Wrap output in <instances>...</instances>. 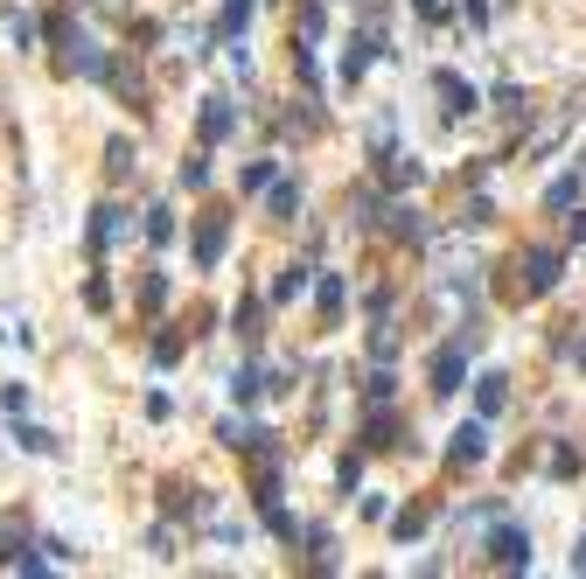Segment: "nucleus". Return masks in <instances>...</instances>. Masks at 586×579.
Returning <instances> with one entry per match:
<instances>
[{
  "label": "nucleus",
  "instance_id": "f257e3e1",
  "mask_svg": "<svg viewBox=\"0 0 586 579\" xmlns=\"http://www.w3.org/2000/svg\"><path fill=\"white\" fill-rule=\"evenodd\" d=\"M558 279H566V252H558V245H524L510 258L502 294H510V301H545V294H558Z\"/></svg>",
  "mask_w": 586,
  "mask_h": 579
},
{
  "label": "nucleus",
  "instance_id": "f03ea898",
  "mask_svg": "<svg viewBox=\"0 0 586 579\" xmlns=\"http://www.w3.org/2000/svg\"><path fill=\"white\" fill-rule=\"evenodd\" d=\"M482 551H489V566H496V572H530V531H524V523H510L502 510L489 517Z\"/></svg>",
  "mask_w": 586,
  "mask_h": 579
},
{
  "label": "nucleus",
  "instance_id": "7ed1b4c3",
  "mask_svg": "<svg viewBox=\"0 0 586 579\" xmlns=\"http://www.w3.org/2000/svg\"><path fill=\"white\" fill-rule=\"evenodd\" d=\"M224 252H231V217H224V209H203L196 230H189V258H196V273H217V266H224Z\"/></svg>",
  "mask_w": 586,
  "mask_h": 579
},
{
  "label": "nucleus",
  "instance_id": "20e7f679",
  "mask_svg": "<svg viewBox=\"0 0 586 579\" xmlns=\"http://www.w3.org/2000/svg\"><path fill=\"white\" fill-rule=\"evenodd\" d=\"M461 384H468V342L455 335V342H440V350L426 356V391H433V399H455Z\"/></svg>",
  "mask_w": 586,
  "mask_h": 579
},
{
  "label": "nucleus",
  "instance_id": "39448f33",
  "mask_svg": "<svg viewBox=\"0 0 586 579\" xmlns=\"http://www.w3.org/2000/svg\"><path fill=\"white\" fill-rule=\"evenodd\" d=\"M426 85H433V98H440V112H447V119H468V112H482V91H475L461 70H433Z\"/></svg>",
  "mask_w": 586,
  "mask_h": 579
},
{
  "label": "nucleus",
  "instance_id": "423d86ee",
  "mask_svg": "<svg viewBox=\"0 0 586 579\" xmlns=\"http://www.w3.org/2000/svg\"><path fill=\"white\" fill-rule=\"evenodd\" d=\"M370 161H378V189H384V196H406V189H419V181H426L419 154H398V147H384V154H370Z\"/></svg>",
  "mask_w": 586,
  "mask_h": 579
},
{
  "label": "nucleus",
  "instance_id": "0eeeda50",
  "mask_svg": "<svg viewBox=\"0 0 586 579\" xmlns=\"http://www.w3.org/2000/svg\"><path fill=\"white\" fill-rule=\"evenodd\" d=\"M126 230H133L126 209H119V203H98V209H91V224H85V252H91V258H105V252H113V245L126 238Z\"/></svg>",
  "mask_w": 586,
  "mask_h": 579
},
{
  "label": "nucleus",
  "instance_id": "6e6552de",
  "mask_svg": "<svg viewBox=\"0 0 586 579\" xmlns=\"http://www.w3.org/2000/svg\"><path fill=\"white\" fill-rule=\"evenodd\" d=\"M482 461H489V419H468L447 433V468H482Z\"/></svg>",
  "mask_w": 586,
  "mask_h": 579
},
{
  "label": "nucleus",
  "instance_id": "1a4fd4ad",
  "mask_svg": "<svg viewBox=\"0 0 586 579\" xmlns=\"http://www.w3.org/2000/svg\"><path fill=\"white\" fill-rule=\"evenodd\" d=\"M196 134H203V147H224V140L237 134V105H231L224 91H209V98H203V112H196Z\"/></svg>",
  "mask_w": 586,
  "mask_h": 579
},
{
  "label": "nucleus",
  "instance_id": "9d476101",
  "mask_svg": "<svg viewBox=\"0 0 586 579\" xmlns=\"http://www.w3.org/2000/svg\"><path fill=\"white\" fill-rule=\"evenodd\" d=\"M307 279H314V314H322V328H342V307H350V279H342V273H322V266H314Z\"/></svg>",
  "mask_w": 586,
  "mask_h": 579
},
{
  "label": "nucleus",
  "instance_id": "9b49d317",
  "mask_svg": "<svg viewBox=\"0 0 586 579\" xmlns=\"http://www.w3.org/2000/svg\"><path fill=\"white\" fill-rule=\"evenodd\" d=\"M378 230H391L398 245H426V238H433V230H426V217H419L412 203H384V217H378Z\"/></svg>",
  "mask_w": 586,
  "mask_h": 579
},
{
  "label": "nucleus",
  "instance_id": "f8f14e48",
  "mask_svg": "<svg viewBox=\"0 0 586 579\" xmlns=\"http://www.w3.org/2000/svg\"><path fill=\"white\" fill-rule=\"evenodd\" d=\"M363 446H370V454H384V446H406V426H398L391 405H370V412H363Z\"/></svg>",
  "mask_w": 586,
  "mask_h": 579
},
{
  "label": "nucleus",
  "instance_id": "ddd939ff",
  "mask_svg": "<svg viewBox=\"0 0 586 579\" xmlns=\"http://www.w3.org/2000/svg\"><path fill=\"white\" fill-rule=\"evenodd\" d=\"M217 440L231 446V454H245V461H252L258 446H273L280 433H273V426H252V419H224V426H217Z\"/></svg>",
  "mask_w": 586,
  "mask_h": 579
},
{
  "label": "nucleus",
  "instance_id": "4468645a",
  "mask_svg": "<svg viewBox=\"0 0 586 579\" xmlns=\"http://www.w3.org/2000/svg\"><path fill=\"white\" fill-rule=\"evenodd\" d=\"M293 544H307V572H342V559H335V531H329V523H307V531H293Z\"/></svg>",
  "mask_w": 586,
  "mask_h": 579
},
{
  "label": "nucleus",
  "instance_id": "2eb2a0df",
  "mask_svg": "<svg viewBox=\"0 0 586 579\" xmlns=\"http://www.w3.org/2000/svg\"><path fill=\"white\" fill-rule=\"evenodd\" d=\"M21 551H36V544H29V517H21V510H0V572H14Z\"/></svg>",
  "mask_w": 586,
  "mask_h": 579
},
{
  "label": "nucleus",
  "instance_id": "dca6fc26",
  "mask_svg": "<svg viewBox=\"0 0 586 579\" xmlns=\"http://www.w3.org/2000/svg\"><path fill=\"white\" fill-rule=\"evenodd\" d=\"M231 335L245 342V350H258V342H265V301H258V294H245V301L231 307Z\"/></svg>",
  "mask_w": 586,
  "mask_h": 579
},
{
  "label": "nucleus",
  "instance_id": "f3484780",
  "mask_svg": "<svg viewBox=\"0 0 586 579\" xmlns=\"http://www.w3.org/2000/svg\"><path fill=\"white\" fill-rule=\"evenodd\" d=\"M258 196H265V209H273V224H293V217H301V181H293V175H273Z\"/></svg>",
  "mask_w": 586,
  "mask_h": 579
},
{
  "label": "nucleus",
  "instance_id": "a211bd4d",
  "mask_svg": "<svg viewBox=\"0 0 586 579\" xmlns=\"http://www.w3.org/2000/svg\"><path fill=\"white\" fill-rule=\"evenodd\" d=\"M502 405H510V377H502V371H482V377H475V419H496Z\"/></svg>",
  "mask_w": 586,
  "mask_h": 579
},
{
  "label": "nucleus",
  "instance_id": "6ab92c4d",
  "mask_svg": "<svg viewBox=\"0 0 586 579\" xmlns=\"http://www.w3.org/2000/svg\"><path fill=\"white\" fill-rule=\"evenodd\" d=\"M252 14H258V0H224V14H217V42H245V29H252Z\"/></svg>",
  "mask_w": 586,
  "mask_h": 579
},
{
  "label": "nucleus",
  "instance_id": "aec40b11",
  "mask_svg": "<svg viewBox=\"0 0 586 579\" xmlns=\"http://www.w3.org/2000/svg\"><path fill=\"white\" fill-rule=\"evenodd\" d=\"M579 189H586V161L551 181V189H545V209H551V217H558V209H579Z\"/></svg>",
  "mask_w": 586,
  "mask_h": 579
},
{
  "label": "nucleus",
  "instance_id": "412c9836",
  "mask_svg": "<svg viewBox=\"0 0 586 579\" xmlns=\"http://www.w3.org/2000/svg\"><path fill=\"white\" fill-rule=\"evenodd\" d=\"M203 510H209V503H203V495H196V489H182V482H168V489H162V517H168V523H182V517H189V523H196Z\"/></svg>",
  "mask_w": 586,
  "mask_h": 579
},
{
  "label": "nucleus",
  "instance_id": "4be33fe9",
  "mask_svg": "<svg viewBox=\"0 0 586 579\" xmlns=\"http://www.w3.org/2000/svg\"><path fill=\"white\" fill-rule=\"evenodd\" d=\"M378 217H384V189H378V181H363V189L350 196V224L357 230H378Z\"/></svg>",
  "mask_w": 586,
  "mask_h": 579
},
{
  "label": "nucleus",
  "instance_id": "5701e85b",
  "mask_svg": "<svg viewBox=\"0 0 586 579\" xmlns=\"http://www.w3.org/2000/svg\"><path fill=\"white\" fill-rule=\"evenodd\" d=\"M265 399V371H258V363H237V371H231V405H258Z\"/></svg>",
  "mask_w": 586,
  "mask_h": 579
},
{
  "label": "nucleus",
  "instance_id": "b1692460",
  "mask_svg": "<svg viewBox=\"0 0 586 579\" xmlns=\"http://www.w3.org/2000/svg\"><path fill=\"white\" fill-rule=\"evenodd\" d=\"M307 273H314L307 258H293V266H280V279H273V294H265V307H286V301H293V294L307 286Z\"/></svg>",
  "mask_w": 586,
  "mask_h": 579
},
{
  "label": "nucleus",
  "instance_id": "393cba45",
  "mask_svg": "<svg viewBox=\"0 0 586 579\" xmlns=\"http://www.w3.org/2000/svg\"><path fill=\"white\" fill-rule=\"evenodd\" d=\"M433 517H440L433 503H406V510L391 517V538H398V544H412V538H419V531H426V523H433Z\"/></svg>",
  "mask_w": 586,
  "mask_h": 579
},
{
  "label": "nucleus",
  "instance_id": "a878e982",
  "mask_svg": "<svg viewBox=\"0 0 586 579\" xmlns=\"http://www.w3.org/2000/svg\"><path fill=\"white\" fill-rule=\"evenodd\" d=\"M14 446H21V454H57V446H64V440H57V433H49V426H29V419H21V412H14Z\"/></svg>",
  "mask_w": 586,
  "mask_h": 579
},
{
  "label": "nucleus",
  "instance_id": "bb28decb",
  "mask_svg": "<svg viewBox=\"0 0 586 579\" xmlns=\"http://www.w3.org/2000/svg\"><path fill=\"white\" fill-rule=\"evenodd\" d=\"M579 468H586V461H579V446H573V440H551V454H545V475H551V482H573Z\"/></svg>",
  "mask_w": 586,
  "mask_h": 579
},
{
  "label": "nucleus",
  "instance_id": "cd10ccee",
  "mask_svg": "<svg viewBox=\"0 0 586 579\" xmlns=\"http://www.w3.org/2000/svg\"><path fill=\"white\" fill-rule=\"evenodd\" d=\"M391 399H398V371H391V363H378V371L363 377V405H391Z\"/></svg>",
  "mask_w": 586,
  "mask_h": 579
},
{
  "label": "nucleus",
  "instance_id": "c85d7f7f",
  "mask_svg": "<svg viewBox=\"0 0 586 579\" xmlns=\"http://www.w3.org/2000/svg\"><path fill=\"white\" fill-rule=\"evenodd\" d=\"M293 77H301V91H307V98H322V63H314V49H307V42H293Z\"/></svg>",
  "mask_w": 586,
  "mask_h": 579
},
{
  "label": "nucleus",
  "instance_id": "c756f323",
  "mask_svg": "<svg viewBox=\"0 0 586 579\" xmlns=\"http://www.w3.org/2000/svg\"><path fill=\"white\" fill-rule=\"evenodd\" d=\"M133 168H140V161H133V140H126V134H113V140H105V175L126 181Z\"/></svg>",
  "mask_w": 586,
  "mask_h": 579
},
{
  "label": "nucleus",
  "instance_id": "7c9ffc66",
  "mask_svg": "<svg viewBox=\"0 0 586 579\" xmlns=\"http://www.w3.org/2000/svg\"><path fill=\"white\" fill-rule=\"evenodd\" d=\"M182 350H189V335H182V328H162V335H154V371H175Z\"/></svg>",
  "mask_w": 586,
  "mask_h": 579
},
{
  "label": "nucleus",
  "instance_id": "2f4dec72",
  "mask_svg": "<svg viewBox=\"0 0 586 579\" xmlns=\"http://www.w3.org/2000/svg\"><path fill=\"white\" fill-rule=\"evenodd\" d=\"M140 217H147V245H175V209L168 203H147Z\"/></svg>",
  "mask_w": 586,
  "mask_h": 579
},
{
  "label": "nucleus",
  "instance_id": "473e14b6",
  "mask_svg": "<svg viewBox=\"0 0 586 579\" xmlns=\"http://www.w3.org/2000/svg\"><path fill=\"white\" fill-rule=\"evenodd\" d=\"M329 29V14H322V0H301V14H293V42H314Z\"/></svg>",
  "mask_w": 586,
  "mask_h": 579
},
{
  "label": "nucleus",
  "instance_id": "72a5a7b5",
  "mask_svg": "<svg viewBox=\"0 0 586 579\" xmlns=\"http://www.w3.org/2000/svg\"><path fill=\"white\" fill-rule=\"evenodd\" d=\"M168 294H175L168 273H140V307H147V314H162V307H168Z\"/></svg>",
  "mask_w": 586,
  "mask_h": 579
},
{
  "label": "nucleus",
  "instance_id": "f704fd0d",
  "mask_svg": "<svg viewBox=\"0 0 586 579\" xmlns=\"http://www.w3.org/2000/svg\"><path fill=\"white\" fill-rule=\"evenodd\" d=\"M489 105H496V112L510 119V126H517V119H530V98H524L517 85H496V98H489Z\"/></svg>",
  "mask_w": 586,
  "mask_h": 579
},
{
  "label": "nucleus",
  "instance_id": "c9c22d12",
  "mask_svg": "<svg viewBox=\"0 0 586 579\" xmlns=\"http://www.w3.org/2000/svg\"><path fill=\"white\" fill-rule=\"evenodd\" d=\"M273 175H280V161H245V168H237V189H245V196H258Z\"/></svg>",
  "mask_w": 586,
  "mask_h": 579
},
{
  "label": "nucleus",
  "instance_id": "e433bc0d",
  "mask_svg": "<svg viewBox=\"0 0 586 579\" xmlns=\"http://www.w3.org/2000/svg\"><path fill=\"white\" fill-rule=\"evenodd\" d=\"M175 181L182 189H209V154H189V161L175 168Z\"/></svg>",
  "mask_w": 586,
  "mask_h": 579
},
{
  "label": "nucleus",
  "instance_id": "4c0bfd02",
  "mask_svg": "<svg viewBox=\"0 0 586 579\" xmlns=\"http://www.w3.org/2000/svg\"><path fill=\"white\" fill-rule=\"evenodd\" d=\"M8 29H14V49H36L42 42V21L36 14H8Z\"/></svg>",
  "mask_w": 586,
  "mask_h": 579
},
{
  "label": "nucleus",
  "instance_id": "58836bf2",
  "mask_svg": "<svg viewBox=\"0 0 586 579\" xmlns=\"http://www.w3.org/2000/svg\"><path fill=\"white\" fill-rule=\"evenodd\" d=\"M357 482H363V454H342V461H335V489H342V495H350Z\"/></svg>",
  "mask_w": 586,
  "mask_h": 579
},
{
  "label": "nucleus",
  "instance_id": "ea45409f",
  "mask_svg": "<svg viewBox=\"0 0 586 579\" xmlns=\"http://www.w3.org/2000/svg\"><path fill=\"white\" fill-rule=\"evenodd\" d=\"M85 307H91V314H113V286H105L98 273L85 279Z\"/></svg>",
  "mask_w": 586,
  "mask_h": 579
},
{
  "label": "nucleus",
  "instance_id": "a19ab883",
  "mask_svg": "<svg viewBox=\"0 0 586 579\" xmlns=\"http://www.w3.org/2000/svg\"><path fill=\"white\" fill-rule=\"evenodd\" d=\"M147 551H154V559H175V531H168V523H154V531H147Z\"/></svg>",
  "mask_w": 586,
  "mask_h": 579
},
{
  "label": "nucleus",
  "instance_id": "79ce46f5",
  "mask_svg": "<svg viewBox=\"0 0 586 579\" xmlns=\"http://www.w3.org/2000/svg\"><path fill=\"white\" fill-rule=\"evenodd\" d=\"M489 217H496V203H489V196H475V203H468V209H461V224H468V230H482V224H489Z\"/></svg>",
  "mask_w": 586,
  "mask_h": 579
},
{
  "label": "nucleus",
  "instance_id": "37998d69",
  "mask_svg": "<svg viewBox=\"0 0 586 579\" xmlns=\"http://www.w3.org/2000/svg\"><path fill=\"white\" fill-rule=\"evenodd\" d=\"M0 405H8V412H29V384H0Z\"/></svg>",
  "mask_w": 586,
  "mask_h": 579
},
{
  "label": "nucleus",
  "instance_id": "c03bdc74",
  "mask_svg": "<svg viewBox=\"0 0 586 579\" xmlns=\"http://www.w3.org/2000/svg\"><path fill=\"white\" fill-rule=\"evenodd\" d=\"M461 21L468 29H489V0H461Z\"/></svg>",
  "mask_w": 586,
  "mask_h": 579
},
{
  "label": "nucleus",
  "instance_id": "a18cd8bd",
  "mask_svg": "<svg viewBox=\"0 0 586 579\" xmlns=\"http://www.w3.org/2000/svg\"><path fill=\"white\" fill-rule=\"evenodd\" d=\"M558 217H566V209H558ZM566 238H573V245H586V209H579V217H566Z\"/></svg>",
  "mask_w": 586,
  "mask_h": 579
},
{
  "label": "nucleus",
  "instance_id": "49530a36",
  "mask_svg": "<svg viewBox=\"0 0 586 579\" xmlns=\"http://www.w3.org/2000/svg\"><path fill=\"white\" fill-rule=\"evenodd\" d=\"M412 8H419V21H440V0H412Z\"/></svg>",
  "mask_w": 586,
  "mask_h": 579
},
{
  "label": "nucleus",
  "instance_id": "de8ad7c7",
  "mask_svg": "<svg viewBox=\"0 0 586 579\" xmlns=\"http://www.w3.org/2000/svg\"><path fill=\"white\" fill-rule=\"evenodd\" d=\"M573 572H586V531H579V544H573Z\"/></svg>",
  "mask_w": 586,
  "mask_h": 579
},
{
  "label": "nucleus",
  "instance_id": "09e8293b",
  "mask_svg": "<svg viewBox=\"0 0 586 579\" xmlns=\"http://www.w3.org/2000/svg\"><path fill=\"white\" fill-rule=\"evenodd\" d=\"M0 335H8V328H0Z\"/></svg>",
  "mask_w": 586,
  "mask_h": 579
}]
</instances>
